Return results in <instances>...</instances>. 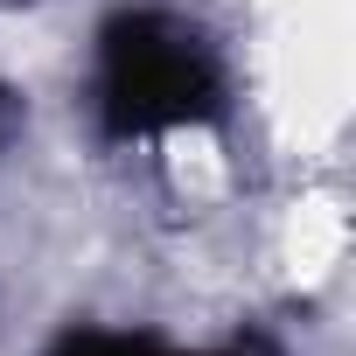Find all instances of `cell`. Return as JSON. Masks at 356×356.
Wrapping results in <instances>:
<instances>
[{
  "label": "cell",
  "mask_w": 356,
  "mask_h": 356,
  "mask_svg": "<svg viewBox=\"0 0 356 356\" xmlns=\"http://www.w3.org/2000/svg\"><path fill=\"white\" fill-rule=\"evenodd\" d=\"M49 356H175V349H161V342H147V335H105V328H77V335H63ZM217 356H266L259 342H231V349H217Z\"/></svg>",
  "instance_id": "7a4b0ae2"
},
{
  "label": "cell",
  "mask_w": 356,
  "mask_h": 356,
  "mask_svg": "<svg viewBox=\"0 0 356 356\" xmlns=\"http://www.w3.org/2000/svg\"><path fill=\"white\" fill-rule=\"evenodd\" d=\"M0 119H8V91H0Z\"/></svg>",
  "instance_id": "3957f363"
},
{
  "label": "cell",
  "mask_w": 356,
  "mask_h": 356,
  "mask_svg": "<svg viewBox=\"0 0 356 356\" xmlns=\"http://www.w3.org/2000/svg\"><path fill=\"white\" fill-rule=\"evenodd\" d=\"M98 112L112 140L203 126L224 112V77L189 22L161 8H133V15H112L98 35Z\"/></svg>",
  "instance_id": "6da1fadb"
}]
</instances>
